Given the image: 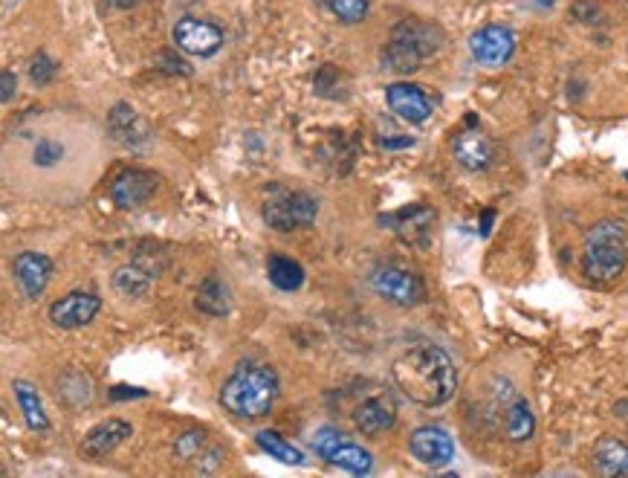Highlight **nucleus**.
<instances>
[{
	"mask_svg": "<svg viewBox=\"0 0 628 478\" xmlns=\"http://www.w3.org/2000/svg\"><path fill=\"white\" fill-rule=\"evenodd\" d=\"M55 73H58V64H55L47 53H35V56H32V64H29V79H32V85L38 87L50 85L55 79Z\"/></svg>",
	"mask_w": 628,
	"mask_h": 478,
	"instance_id": "7c9ffc66",
	"label": "nucleus"
},
{
	"mask_svg": "<svg viewBox=\"0 0 628 478\" xmlns=\"http://www.w3.org/2000/svg\"><path fill=\"white\" fill-rule=\"evenodd\" d=\"M313 450L319 458H325L333 467H342L354 476H368L374 470V458L365 447L354 444L351 438H345V432H339L336 426H322L313 435Z\"/></svg>",
	"mask_w": 628,
	"mask_h": 478,
	"instance_id": "0eeeda50",
	"label": "nucleus"
},
{
	"mask_svg": "<svg viewBox=\"0 0 628 478\" xmlns=\"http://www.w3.org/2000/svg\"><path fill=\"white\" fill-rule=\"evenodd\" d=\"M194 308L212 319H223L229 316L232 310V296H229V287L220 282V276H206L203 284L197 287V296H194Z\"/></svg>",
	"mask_w": 628,
	"mask_h": 478,
	"instance_id": "4be33fe9",
	"label": "nucleus"
},
{
	"mask_svg": "<svg viewBox=\"0 0 628 478\" xmlns=\"http://www.w3.org/2000/svg\"><path fill=\"white\" fill-rule=\"evenodd\" d=\"M351 421L359 435L377 438L397 423V403L391 394H371L351 412Z\"/></svg>",
	"mask_w": 628,
	"mask_h": 478,
	"instance_id": "4468645a",
	"label": "nucleus"
},
{
	"mask_svg": "<svg viewBox=\"0 0 628 478\" xmlns=\"http://www.w3.org/2000/svg\"><path fill=\"white\" fill-rule=\"evenodd\" d=\"M628 267V229L620 221H597L582 244V273L591 282L608 284Z\"/></svg>",
	"mask_w": 628,
	"mask_h": 478,
	"instance_id": "20e7f679",
	"label": "nucleus"
},
{
	"mask_svg": "<svg viewBox=\"0 0 628 478\" xmlns=\"http://www.w3.org/2000/svg\"><path fill=\"white\" fill-rule=\"evenodd\" d=\"M171 38H174V44L183 53L200 58L215 56L220 47H223V29L218 24H212V21H200V18H192V15L189 18H180L174 24Z\"/></svg>",
	"mask_w": 628,
	"mask_h": 478,
	"instance_id": "9b49d317",
	"label": "nucleus"
},
{
	"mask_svg": "<svg viewBox=\"0 0 628 478\" xmlns=\"http://www.w3.org/2000/svg\"><path fill=\"white\" fill-rule=\"evenodd\" d=\"M99 310H102V299L96 293L73 290L50 305V322L61 331H76V328L90 325Z\"/></svg>",
	"mask_w": 628,
	"mask_h": 478,
	"instance_id": "ddd939ff",
	"label": "nucleus"
},
{
	"mask_svg": "<svg viewBox=\"0 0 628 478\" xmlns=\"http://www.w3.org/2000/svg\"><path fill=\"white\" fill-rule=\"evenodd\" d=\"M368 284H371V290L380 299L397 305V308H417V305L426 302V284H423V279L417 273H411L409 267H400V264L374 267L371 276H368Z\"/></svg>",
	"mask_w": 628,
	"mask_h": 478,
	"instance_id": "423d86ee",
	"label": "nucleus"
},
{
	"mask_svg": "<svg viewBox=\"0 0 628 478\" xmlns=\"http://www.w3.org/2000/svg\"><path fill=\"white\" fill-rule=\"evenodd\" d=\"M55 397L70 406V409H79V406H87L93 400V380L84 374V371H64L58 380H55Z\"/></svg>",
	"mask_w": 628,
	"mask_h": 478,
	"instance_id": "5701e85b",
	"label": "nucleus"
},
{
	"mask_svg": "<svg viewBox=\"0 0 628 478\" xmlns=\"http://www.w3.org/2000/svg\"><path fill=\"white\" fill-rule=\"evenodd\" d=\"M0 85H3L0 99H3V105H9V102H12V96H15V90H18V76H15L12 70H3V76H0Z\"/></svg>",
	"mask_w": 628,
	"mask_h": 478,
	"instance_id": "473e14b6",
	"label": "nucleus"
},
{
	"mask_svg": "<svg viewBox=\"0 0 628 478\" xmlns=\"http://www.w3.org/2000/svg\"><path fill=\"white\" fill-rule=\"evenodd\" d=\"M452 151H455V160L466 171H487L492 166V160H495V145H492V140L481 128L461 131L455 137V142H452Z\"/></svg>",
	"mask_w": 628,
	"mask_h": 478,
	"instance_id": "aec40b11",
	"label": "nucleus"
},
{
	"mask_svg": "<svg viewBox=\"0 0 628 478\" xmlns=\"http://www.w3.org/2000/svg\"><path fill=\"white\" fill-rule=\"evenodd\" d=\"M264 224L275 232H293L304 229L316 221L319 215V200L307 192H293V189H273V195L264 200L261 206Z\"/></svg>",
	"mask_w": 628,
	"mask_h": 478,
	"instance_id": "39448f33",
	"label": "nucleus"
},
{
	"mask_svg": "<svg viewBox=\"0 0 628 478\" xmlns=\"http://www.w3.org/2000/svg\"><path fill=\"white\" fill-rule=\"evenodd\" d=\"M533 429H536V418L530 412V403L524 397H519V394H513V400L504 409V432H507V438L521 444V441L533 438Z\"/></svg>",
	"mask_w": 628,
	"mask_h": 478,
	"instance_id": "393cba45",
	"label": "nucleus"
},
{
	"mask_svg": "<svg viewBox=\"0 0 628 478\" xmlns=\"http://www.w3.org/2000/svg\"><path fill=\"white\" fill-rule=\"evenodd\" d=\"M6 180L35 197H67L87 189L99 163V134L35 116L12 128L3 151Z\"/></svg>",
	"mask_w": 628,
	"mask_h": 478,
	"instance_id": "f257e3e1",
	"label": "nucleus"
},
{
	"mask_svg": "<svg viewBox=\"0 0 628 478\" xmlns=\"http://www.w3.org/2000/svg\"><path fill=\"white\" fill-rule=\"evenodd\" d=\"M380 145H383V148H409V145H414V140H411V137H403V140H388V137H385V140H380Z\"/></svg>",
	"mask_w": 628,
	"mask_h": 478,
	"instance_id": "f704fd0d",
	"label": "nucleus"
},
{
	"mask_svg": "<svg viewBox=\"0 0 628 478\" xmlns=\"http://www.w3.org/2000/svg\"><path fill=\"white\" fill-rule=\"evenodd\" d=\"M110 397H113V400H122V397H145V392H142V389H128V386H116V389L110 392Z\"/></svg>",
	"mask_w": 628,
	"mask_h": 478,
	"instance_id": "72a5a7b5",
	"label": "nucleus"
},
{
	"mask_svg": "<svg viewBox=\"0 0 628 478\" xmlns=\"http://www.w3.org/2000/svg\"><path fill=\"white\" fill-rule=\"evenodd\" d=\"M12 392L18 400V409L24 412V421L32 432H47L50 429V418L44 412V403L38 397V389L29 386L27 380H12Z\"/></svg>",
	"mask_w": 628,
	"mask_h": 478,
	"instance_id": "b1692460",
	"label": "nucleus"
},
{
	"mask_svg": "<svg viewBox=\"0 0 628 478\" xmlns=\"http://www.w3.org/2000/svg\"><path fill=\"white\" fill-rule=\"evenodd\" d=\"M108 137L122 148L142 151L154 142V128L145 116H139L137 108H131L128 102H116L108 113Z\"/></svg>",
	"mask_w": 628,
	"mask_h": 478,
	"instance_id": "1a4fd4ad",
	"label": "nucleus"
},
{
	"mask_svg": "<svg viewBox=\"0 0 628 478\" xmlns=\"http://www.w3.org/2000/svg\"><path fill=\"white\" fill-rule=\"evenodd\" d=\"M385 102L394 116L406 119L411 125H420L432 116V99L426 96V90L409 82H394V85L385 87Z\"/></svg>",
	"mask_w": 628,
	"mask_h": 478,
	"instance_id": "f3484780",
	"label": "nucleus"
},
{
	"mask_svg": "<svg viewBox=\"0 0 628 478\" xmlns=\"http://www.w3.org/2000/svg\"><path fill=\"white\" fill-rule=\"evenodd\" d=\"M435 209L423 206V203H411L406 209H397V212H388L380 215V224L388 232H394L400 241H406L409 247L417 250H426L432 244V232H435Z\"/></svg>",
	"mask_w": 628,
	"mask_h": 478,
	"instance_id": "6e6552de",
	"label": "nucleus"
},
{
	"mask_svg": "<svg viewBox=\"0 0 628 478\" xmlns=\"http://www.w3.org/2000/svg\"><path fill=\"white\" fill-rule=\"evenodd\" d=\"M469 53L484 67H504L516 53V32L501 24H487L469 38Z\"/></svg>",
	"mask_w": 628,
	"mask_h": 478,
	"instance_id": "9d476101",
	"label": "nucleus"
},
{
	"mask_svg": "<svg viewBox=\"0 0 628 478\" xmlns=\"http://www.w3.org/2000/svg\"><path fill=\"white\" fill-rule=\"evenodd\" d=\"M108 6H113V9H131V6H137V0H108Z\"/></svg>",
	"mask_w": 628,
	"mask_h": 478,
	"instance_id": "c9c22d12",
	"label": "nucleus"
},
{
	"mask_svg": "<svg viewBox=\"0 0 628 478\" xmlns=\"http://www.w3.org/2000/svg\"><path fill=\"white\" fill-rule=\"evenodd\" d=\"M134 435V426L122 418H108V421L96 423L87 438L82 441V455L87 461H102L110 452L119 450L128 438Z\"/></svg>",
	"mask_w": 628,
	"mask_h": 478,
	"instance_id": "6ab92c4d",
	"label": "nucleus"
},
{
	"mask_svg": "<svg viewBox=\"0 0 628 478\" xmlns=\"http://www.w3.org/2000/svg\"><path fill=\"white\" fill-rule=\"evenodd\" d=\"M278 392H281V383H278L275 368L261 366V363H241L226 377L220 389V406L235 418L255 421V418L270 415Z\"/></svg>",
	"mask_w": 628,
	"mask_h": 478,
	"instance_id": "7ed1b4c3",
	"label": "nucleus"
},
{
	"mask_svg": "<svg viewBox=\"0 0 628 478\" xmlns=\"http://www.w3.org/2000/svg\"><path fill=\"white\" fill-rule=\"evenodd\" d=\"M203 447H206V432H186V435H180L177 438V444H174V455H180L183 461H194V458H200L203 455Z\"/></svg>",
	"mask_w": 628,
	"mask_h": 478,
	"instance_id": "2f4dec72",
	"label": "nucleus"
},
{
	"mask_svg": "<svg viewBox=\"0 0 628 478\" xmlns=\"http://www.w3.org/2000/svg\"><path fill=\"white\" fill-rule=\"evenodd\" d=\"M154 273L142 264V261H131V264H122L116 273H113V290L119 293V296H125V299H142L148 290H151V284H154Z\"/></svg>",
	"mask_w": 628,
	"mask_h": 478,
	"instance_id": "412c9836",
	"label": "nucleus"
},
{
	"mask_svg": "<svg viewBox=\"0 0 628 478\" xmlns=\"http://www.w3.org/2000/svg\"><path fill=\"white\" fill-rule=\"evenodd\" d=\"M12 276L27 299H38L53 279V261H50V255L24 250L12 258Z\"/></svg>",
	"mask_w": 628,
	"mask_h": 478,
	"instance_id": "dca6fc26",
	"label": "nucleus"
},
{
	"mask_svg": "<svg viewBox=\"0 0 628 478\" xmlns=\"http://www.w3.org/2000/svg\"><path fill=\"white\" fill-rule=\"evenodd\" d=\"M267 279L278 287L281 293H296L304 284V267L296 258L287 255H270L267 258Z\"/></svg>",
	"mask_w": 628,
	"mask_h": 478,
	"instance_id": "bb28decb",
	"label": "nucleus"
},
{
	"mask_svg": "<svg viewBox=\"0 0 628 478\" xmlns=\"http://www.w3.org/2000/svg\"><path fill=\"white\" fill-rule=\"evenodd\" d=\"M556 0H533V6H539V9H550Z\"/></svg>",
	"mask_w": 628,
	"mask_h": 478,
	"instance_id": "e433bc0d",
	"label": "nucleus"
},
{
	"mask_svg": "<svg viewBox=\"0 0 628 478\" xmlns=\"http://www.w3.org/2000/svg\"><path fill=\"white\" fill-rule=\"evenodd\" d=\"M330 12L342 21V24H359L368 15V0H328Z\"/></svg>",
	"mask_w": 628,
	"mask_h": 478,
	"instance_id": "c756f323",
	"label": "nucleus"
},
{
	"mask_svg": "<svg viewBox=\"0 0 628 478\" xmlns=\"http://www.w3.org/2000/svg\"><path fill=\"white\" fill-rule=\"evenodd\" d=\"M391 41L403 44L406 50L417 53L426 61L443 47V29L437 24H429V21H420V18H406L391 29Z\"/></svg>",
	"mask_w": 628,
	"mask_h": 478,
	"instance_id": "a211bd4d",
	"label": "nucleus"
},
{
	"mask_svg": "<svg viewBox=\"0 0 628 478\" xmlns=\"http://www.w3.org/2000/svg\"><path fill=\"white\" fill-rule=\"evenodd\" d=\"M594 464L602 476H628V444L617 438H602L594 447Z\"/></svg>",
	"mask_w": 628,
	"mask_h": 478,
	"instance_id": "a878e982",
	"label": "nucleus"
},
{
	"mask_svg": "<svg viewBox=\"0 0 628 478\" xmlns=\"http://www.w3.org/2000/svg\"><path fill=\"white\" fill-rule=\"evenodd\" d=\"M255 444L267 452L270 458L281 461V464H290V467H304V464H307L304 452H301L299 447H293L290 441H284V435H278L273 429H261V432L255 435Z\"/></svg>",
	"mask_w": 628,
	"mask_h": 478,
	"instance_id": "cd10ccee",
	"label": "nucleus"
},
{
	"mask_svg": "<svg viewBox=\"0 0 628 478\" xmlns=\"http://www.w3.org/2000/svg\"><path fill=\"white\" fill-rule=\"evenodd\" d=\"M391 377L411 403L426 409L449 403L458 389V368L452 357L432 342L414 345L406 354H400L391 366Z\"/></svg>",
	"mask_w": 628,
	"mask_h": 478,
	"instance_id": "f03ea898",
	"label": "nucleus"
},
{
	"mask_svg": "<svg viewBox=\"0 0 628 478\" xmlns=\"http://www.w3.org/2000/svg\"><path fill=\"white\" fill-rule=\"evenodd\" d=\"M383 67L391 70V73H397V76H411V73H417L423 67V58L388 38V44L383 47Z\"/></svg>",
	"mask_w": 628,
	"mask_h": 478,
	"instance_id": "c85d7f7f",
	"label": "nucleus"
},
{
	"mask_svg": "<svg viewBox=\"0 0 628 478\" xmlns=\"http://www.w3.org/2000/svg\"><path fill=\"white\" fill-rule=\"evenodd\" d=\"M157 189H160V177L154 171L125 169L113 177L108 192L110 200L119 209H137V206H145L151 197L157 195Z\"/></svg>",
	"mask_w": 628,
	"mask_h": 478,
	"instance_id": "f8f14e48",
	"label": "nucleus"
},
{
	"mask_svg": "<svg viewBox=\"0 0 628 478\" xmlns=\"http://www.w3.org/2000/svg\"><path fill=\"white\" fill-rule=\"evenodd\" d=\"M409 450L426 467H446L455 458V441L440 426H420L411 432Z\"/></svg>",
	"mask_w": 628,
	"mask_h": 478,
	"instance_id": "2eb2a0df",
	"label": "nucleus"
}]
</instances>
